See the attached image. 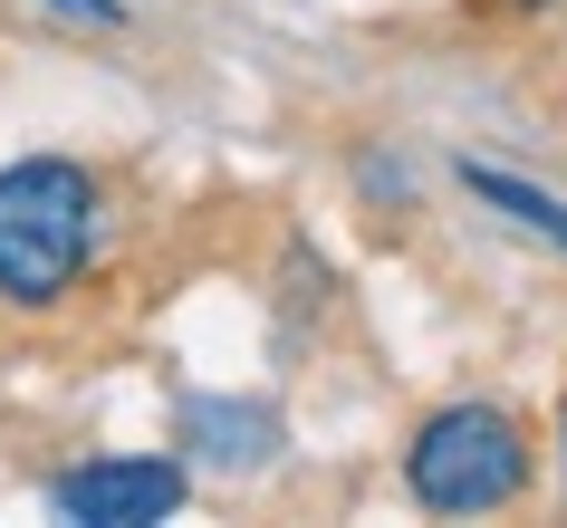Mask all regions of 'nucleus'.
Here are the masks:
<instances>
[{
  "label": "nucleus",
  "mask_w": 567,
  "mask_h": 528,
  "mask_svg": "<svg viewBox=\"0 0 567 528\" xmlns=\"http://www.w3.org/2000/svg\"><path fill=\"white\" fill-rule=\"evenodd\" d=\"M529 480V442L501 404H443L404 452V490L443 519H481V509H509Z\"/></svg>",
  "instance_id": "f03ea898"
},
{
  "label": "nucleus",
  "mask_w": 567,
  "mask_h": 528,
  "mask_svg": "<svg viewBox=\"0 0 567 528\" xmlns=\"http://www.w3.org/2000/svg\"><path fill=\"white\" fill-rule=\"evenodd\" d=\"M183 462L145 452V462H78L49 480V509L59 519H87V528H164L183 509Z\"/></svg>",
  "instance_id": "7ed1b4c3"
},
{
  "label": "nucleus",
  "mask_w": 567,
  "mask_h": 528,
  "mask_svg": "<svg viewBox=\"0 0 567 528\" xmlns=\"http://www.w3.org/2000/svg\"><path fill=\"white\" fill-rule=\"evenodd\" d=\"M462 193H472V203H491L501 221H519L529 240H558V250H567V203H558V193H538V183L501 174V164H462Z\"/></svg>",
  "instance_id": "39448f33"
},
{
  "label": "nucleus",
  "mask_w": 567,
  "mask_h": 528,
  "mask_svg": "<svg viewBox=\"0 0 567 528\" xmlns=\"http://www.w3.org/2000/svg\"><path fill=\"white\" fill-rule=\"evenodd\" d=\"M183 433L203 442V462L221 470H260L269 442H279V423H269L260 404H183Z\"/></svg>",
  "instance_id": "20e7f679"
},
{
  "label": "nucleus",
  "mask_w": 567,
  "mask_h": 528,
  "mask_svg": "<svg viewBox=\"0 0 567 528\" xmlns=\"http://www.w3.org/2000/svg\"><path fill=\"white\" fill-rule=\"evenodd\" d=\"M96 174L68 154H30L0 174V298L10 308H59L78 269L96 260Z\"/></svg>",
  "instance_id": "f257e3e1"
},
{
  "label": "nucleus",
  "mask_w": 567,
  "mask_h": 528,
  "mask_svg": "<svg viewBox=\"0 0 567 528\" xmlns=\"http://www.w3.org/2000/svg\"><path fill=\"white\" fill-rule=\"evenodd\" d=\"M519 10H548V0H519Z\"/></svg>",
  "instance_id": "0eeeda50"
},
{
  "label": "nucleus",
  "mask_w": 567,
  "mask_h": 528,
  "mask_svg": "<svg viewBox=\"0 0 567 528\" xmlns=\"http://www.w3.org/2000/svg\"><path fill=\"white\" fill-rule=\"evenodd\" d=\"M49 10H59V20H96V30H116V20H125V0H49Z\"/></svg>",
  "instance_id": "423d86ee"
}]
</instances>
